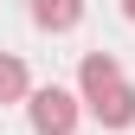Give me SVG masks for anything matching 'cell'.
I'll return each mask as SVG.
<instances>
[{
    "mask_svg": "<svg viewBox=\"0 0 135 135\" xmlns=\"http://www.w3.org/2000/svg\"><path fill=\"white\" fill-rule=\"evenodd\" d=\"M84 20V0H32V26L39 32H71Z\"/></svg>",
    "mask_w": 135,
    "mask_h": 135,
    "instance_id": "4",
    "label": "cell"
},
{
    "mask_svg": "<svg viewBox=\"0 0 135 135\" xmlns=\"http://www.w3.org/2000/svg\"><path fill=\"white\" fill-rule=\"evenodd\" d=\"M26 116H32L39 135H71V129H77V97L58 90V84H45V90L26 97Z\"/></svg>",
    "mask_w": 135,
    "mask_h": 135,
    "instance_id": "1",
    "label": "cell"
},
{
    "mask_svg": "<svg viewBox=\"0 0 135 135\" xmlns=\"http://www.w3.org/2000/svg\"><path fill=\"white\" fill-rule=\"evenodd\" d=\"M116 84H122L116 52H84V64H77V90H84V103H97V97L116 90Z\"/></svg>",
    "mask_w": 135,
    "mask_h": 135,
    "instance_id": "2",
    "label": "cell"
},
{
    "mask_svg": "<svg viewBox=\"0 0 135 135\" xmlns=\"http://www.w3.org/2000/svg\"><path fill=\"white\" fill-rule=\"evenodd\" d=\"M90 116H97L103 129H129V122H135V90H129V84H116V90H103V97L90 103Z\"/></svg>",
    "mask_w": 135,
    "mask_h": 135,
    "instance_id": "3",
    "label": "cell"
},
{
    "mask_svg": "<svg viewBox=\"0 0 135 135\" xmlns=\"http://www.w3.org/2000/svg\"><path fill=\"white\" fill-rule=\"evenodd\" d=\"M122 20H135V0H122Z\"/></svg>",
    "mask_w": 135,
    "mask_h": 135,
    "instance_id": "6",
    "label": "cell"
},
{
    "mask_svg": "<svg viewBox=\"0 0 135 135\" xmlns=\"http://www.w3.org/2000/svg\"><path fill=\"white\" fill-rule=\"evenodd\" d=\"M32 97V77H26V64L13 58V52H0V103H26Z\"/></svg>",
    "mask_w": 135,
    "mask_h": 135,
    "instance_id": "5",
    "label": "cell"
}]
</instances>
